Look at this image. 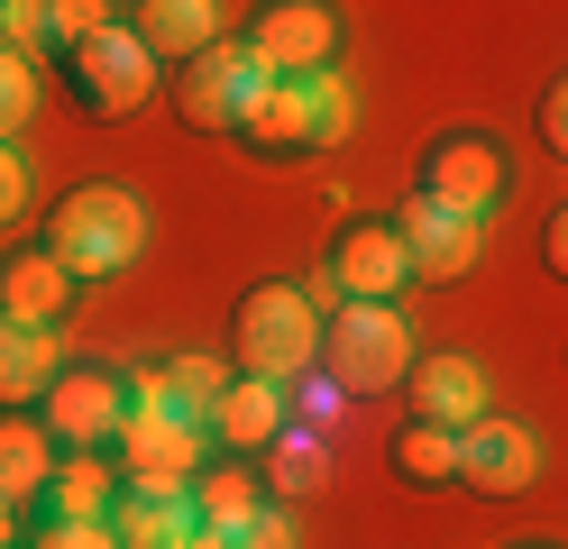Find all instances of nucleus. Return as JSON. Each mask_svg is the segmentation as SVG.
<instances>
[{"mask_svg":"<svg viewBox=\"0 0 568 549\" xmlns=\"http://www.w3.org/2000/svg\"><path fill=\"white\" fill-rule=\"evenodd\" d=\"M531 476H541V439H531V421L486 413V421L458 430V486H468V495H523Z\"/></svg>","mask_w":568,"mask_h":549,"instance_id":"ddd939ff","label":"nucleus"},{"mask_svg":"<svg viewBox=\"0 0 568 549\" xmlns=\"http://www.w3.org/2000/svg\"><path fill=\"white\" fill-rule=\"evenodd\" d=\"M395 238H404V256H413V284H458V275L477 266V247H486V220L413 193V202L395 211Z\"/></svg>","mask_w":568,"mask_h":549,"instance_id":"9b49d317","label":"nucleus"},{"mask_svg":"<svg viewBox=\"0 0 568 549\" xmlns=\"http://www.w3.org/2000/svg\"><path fill=\"white\" fill-rule=\"evenodd\" d=\"M38 549H120L111 522H38Z\"/></svg>","mask_w":568,"mask_h":549,"instance_id":"c85d7f7f","label":"nucleus"},{"mask_svg":"<svg viewBox=\"0 0 568 549\" xmlns=\"http://www.w3.org/2000/svg\"><path fill=\"white\" fill-rule=\"evenodd\" d=\"M111 449H120V486H193L211 467V430L184 413H129Z\"/></svg>","mask_w":568,"mask_h":549,"instance_id":"1a4fd4ad","label":"nucleus"},{"mask_svg":"<svg viewBox=\"0 0 568 549\" xmlns=\"http://www.w3.org/2000/svg\"><path fill=\"white\" fill-rule=\"evenodd\" d=\"M284 430H294V385H275V376H230V394L211 403L221 449H275Z\"/></svg>","mask_w":568,"mask_h":549,"instance_id":"2eb2a0df","label":"nucleus"},{"mask_svg":"<svg viewBox=\"0 0 568 549\" xmlns=\"http://www.w3.org/2000/svg\"><path fill=\"white\" fill-rule=\"evenodd\" d=\"M47 28H55V47H83V37L120 28V0H47Z\"/></svg>","mask_w":568,"mask_h":549,"instance_id":"a878e982","label":"nucleus"},{"mask_svg":"<svg viewBox=\"0 0 568 549\" xmlns=\"http://www.w3.org/2000/svg\"><path fill=\"white\" fill-rule=\"evenodd\" d=\"M348 120H358V92L339 83V64H322V73H266L239 101L230 138L257 146V156H312V146H339Z\"/></svg>","mask_w":568,"mask_h":549,"instance_id":"f257e3e1","label":"nucleus"},{"mask_svg":"<svg viewBox=\"0 0 568 549\" xmlns=\"http://www.w3.org/2000/svg\"><path fill=\"white\" fill-rule=\"evenodd\" d=\"M111 531H120V549H184L202 531L193 522V486H120Z\"/></svg>","mask_w":568,"mask_h":549,"instance_id":"f3484780","label":"nucleus"},{"mask_svg":"<svg viewBox=\"0 0 568 549\" xmlns=\"http://www.w3.org/2000/svg\"><path fill=\"white\" fill-rule=\"evenodd\" d=\"M129 28L148 37L156 64H184V55H202L211 37H221V0H138Z\"/></svg>","mask_w":568,"mask_h":549,"instance_id":"6ab92c4d","label":"nucleus"},{"mask_svg":"<svg viewBox=\"0 0 568 549\" xmlns=\"http://www.w3.org/2000/svg\"><path fill=\"white\" fill-rule=\"evenodd\" d=\"M129 10H138V0H129Z\"/></svg>","mask_w":568,"mask_h":549,"instance_id":"c9c22d12","label":"nucleus"},{"mask_svg":"<svg viewBox=\"0 0 568 549\" xmlns=\"http://www.w3.org/2000/svg\"><path fill=\"white\" fill-rule=\"evenodd\" d=\"M230 348H239V376L303 385V376H322V312H312L303 284H247L239 321H230Z\"/></svg>","mask_w":568,"mask_h":549,"instance_id":"7ed1b4c3","label":"nucleus"},{"mask_svg":"<svg viewBox=\"0 0 568 549\" xmlns=\"http://www.w3.org/2000/svg\"><path fill=\"white\" fill-rule=\"evenodd\" d=\"M404 403H413V421H440V430H468V421L495 413V403H486V366H477V357H458V348L413 357Z\"/></svg>","mask_w":568,"mask_h":549,"instance_id":"4468645a","label":"nucleus"},{"mask_svg":"<svg viewBox=\"0 0 568 549\" xmlns=\"http://www.w3.org/2000/svg\"><path fill=\"white\" fill-rule=\"evenodd\" d=\"M257 512H266V486H257V476H239V467H202V476H193V522H202V531H230V540H239Z\"/></svg>","mask_w":568,"mask_h":549,"instance_id":"4be33fe9","label":"nucleus"},{"mask_svg":"<svg viewBox=\"0 0 568 549\" xmlns=\"http://www.w3.org/2000/svg\"><path fill=\"white\" fill-rule=\"evenodd\" d=\"M0 10H10V0H0Z\"/></svg>","mask_w":568,"mask_h":549,"instance_id":"f704fd0d","label":"nucleus"},{"mask_svg":"<svg viewBox=\"0 0 568 549\" xmlns=\"http://www.w3.org/2000/svg\"><path fill=\"white\" fill-rule=\"evenodd\" d=\"M64 83H74L92 110H148L156 101V55H148V37H138L129 19L120 28H101V37H83V47H64Z\"/></svg>","mask_w":568,"mask_h":549,"instance_id":"0eeeda50","label":"nucleus"},{"mask_svg":"<svg viewBox=\"0 0 568 549\" xmlns=\"http://www.w3.org/2000/svg\"><path fill=\"white\" fill-rule=\"evenodd\" d=\"M55 458H64V439L47 421H0V504H38Z\"/></svg>","mask_w":568,"mask_h":549,"instance_id":"412c9836","label":"nucleus"},{"mask_svg":"<svg viewBox=\"0 0 568 549\" xmlns=\"http://www.w3.org/2000/svg\"><path fill=\"white\" fill-rule=\"evenodd\" d=\"M541 138L559 146V156H568V73H559V83L541 92Z\"/></svg>","mask_w":568,"mask_h":549,"instance_id":"7c9ffc66","label":"nucleus"},{"mask_svg":"<svg viewBox=\"0 0 568 549\" xmlns=\"http://www.w3.org/2000/svg\"><path fill=\"white\" fill-rule=\"evenodd\" d=\"M413 357V321L395 303H339V321H322V376L339 394H395Z\"/></svg>","mask_w":568,"mask_h":549,"instance_id":"20e7f679","label":"nucleus"},{"mask_svg":"<svg viewBox=\"0 0 568 549\" xmlns=\"http://www.w3.org/2000/svg\"><path fill=\"white\" fill-rule=\"evenodd\" d=\"M64 303H74V275H64L55 247H28L0 266V321H28V329H55Z\"/></svg>","mask_w":568,"mask_h":549,"instance_id":"a211bd4d","label":"nucleus"},{"mask_svg":"<svg viewBox=\"0 0 568 549\" xmlns=\"http://www.w3.org/2000/svg\"><path fill=\"white\" fill-rule=\"evenodd\" d=\"M111 504H120V467L101 449H64L38 495V522H111Z\"/></svg>","mask_w":568,"mask_h":549,"instance_id":"dca6fc26","label":"nucleus"},{"mask_svg":"<svg viewBox=\"0 0 568 549\" xmlns=\"http://www.w3.org/2000/svg\"><path fill=\"white\" fill-rule=\"evenodd\" d=\"M247 47H257L266 73H322L339 55V10L331 0H266L247 19Z\"/></svg>","mask_w":568,"mask_h":549,"instance_id":"9d476101","label":"nucleus"},{"mask_svg":"<svg viewBox=\"0 0 568 549\" xmlns=\"http://www.w3.org/2000/svg\"><path fill=\"white\" fill-rule=\"evenodd\" d=\"M541 256H550V275H559V284H568V211H559V220H550V238H541Z\"/></svg>","mask_w":568,"mask_h":549,"instance_id":"2f4dec72","label":"nucleus"},{"mask_svg":"<svg viewBox=\"0 0 568 549\" xmlns=\"http://www.w3.org/2000/svg\"><path fill=\"white\" fill-rule=\"evenodd\" d=\"M413 193L468 211V220H486L495 202L514 193V156H505L486 129H440L432 146H422V165H413Z\"/></svg>","mask_w":568,"mask_h":549,"instance_id":"39448f33","label":"nucleus"},{"mask_svg":"<svg viewBox=\"0 0 568 549\" xmlns=\"http://www.w3.org/2000/svg\"><path fill=\"white\" fill-rule=\"evenodd\" d=\"M47 247L64 256L74 284H111V275H129L138 256H148V202H138L129 183H83V193H64Z\"/></svg>","mask_w":568,"mask_h":549,"instance_id":"f03ea898","label":"nucleus"},{"mask_svg":"<svg viewBox=\"0 0 568 549\" xmlns=\"http://www.w3.org/2000/svg\"><path fill=\"white\" fill-rule=\"evenodd\" d=\"M0 549H10V504H0Z\"/></svg>","mask_w":568,"mask_h":549,"instance_id":"473e14b6","label":"nucleus"},{"mask_svg":"<svg viewBox=\"0 0 568 549\" xmlns=\"http://www.w3.org/2000/svg\"><path fill=\"white\" fill-rule=\"evenodd\" d=\"M385 458H395L404 486H458V430H440V421H404Z\"/></svg>","mask_w":568,"mask_h":549,"instance_id":"5701e85b","label":"nucleus"},{"mask_svg":"<svg viewBox=\"0 0 568 549\" xmlns=\"http://www.w3.org/2000/svg\"><path fill=\"white\" fill-rule=\"evenodd\" d=\"M64 376V339L55 329H28V321H0V403H38L47 385Z\"/></svg>","mask_w":568,"mask_h":549,"instance_id":"aec40b11","label":"nucleus"},{"mask_svg":"<svg viewBox=\"0 0 568 549\" xmlns=\"http://www.w3.org/2000/svg\"><path fill=\"white\" fill-rule=\"evenodd\" d=\"M266 83V64H257V47L247 37H211L202 55H184L174 64V110H184V129H239V101Z\"/></svg>","mask_w":568,"mask_h":549,"instance_id":"423d86ee","label":"nucleus"},{"mask_svg":"<svg viewBox=\"0 0 568 549\" xmlns=\"http://www.w3.org/2000/svg\"><path fill=\"white\" fill-rule=\"evenodd\" d=\"M239 549H303V531H294V512H275V504H266L257 522L239 531Z\"/></svg>","mask_w":568,"mask_h":549,"instance_id":"c756f323","label":"nucleus"},{"mask_svg":"<svg viewBox=\"0 0 568 549\" xmlns=\"http://www.w3.org/2000/svg\"><path fill=\"white\" fill-rule=\"evenodd\" d=\"M28 193H38V174H28L19 138H0V230H10V220H28Z\"/></svg>","mask_w":568,"mask_h":549,"instance_id":"bb28decb","label":"nucleus"},{"mask_svg":"<svg viewBox=\"0 0 568 549\" xmlns=\"http://www.w3.org/2000/svg\"><path fill=\"white\" fill-rule=\"evenodd\" d=\"M38 421L64 439V449H111L129 421V376L120 366H64V376L38 394Z\"/></svg>","mask_w":568,"mask_h":549,"instance_id":"6e6552de","label":"nucleus"},{"mask_svg":"<svg viewBox=\"0 0 568 549\" xmlns=\"http://www.w3.org/2000/svg\"><path fill=\"white\" fill-rule=\"evenodd\" d=\"M322 275L339 284V303H395V293L413 284V256L395 238V220H358V230L331 238V266Z\"/></svg>","mask_w":568,"mask_h":549,"instance_id":"f8f14e48","label":"nucleus"},{"mask_svg":"<svg viewBox=\"0 0 568 549\" xmlns=\"http://www.w3.org/2000/svg\"><path fill=\"white\" fill-rule=\"evenodd\" d=\"M221 394H230V366H221V357H174V366H165V403H174L184 421L211 430V403H221Z\"/></svg>","mask_w":568,"mask_h":549,"instance_id":"b1692460","label":"nucleus"},{"mask_svg":"<svg viewBox=\"0 0 568 549\" xmlns=\"http://www.w3.org/2000/svg\"><path fill=\"white\" fill-rule=\"evenodd\" d=\"M523 549H559V540H523Z\"/></svg>","mask_w":568,"mask_h":549,"instance_id":"72a5a7b5","label":"nucleus"},{"mask_svg":"<svg viewBox=\"0 0 568 549\" xmlns=\"http://www.w3.org/2000/svg\"><path fill=\"white\" fill-rule=\"evenodd\" d=\"M47 0H10V10H0V47H19V55H47Z\"/></svg>","mask_w":568,"mask_h":549,"instance_id":"cd10ccee","label":"nucleus"},{"mask_svg":"<svg viewBox=\"0 0 568 549\" xmlns=\"http://www.w3.org/2000/svg\"><path fill=\"white\" fill-rule=\"evenodd\" d=\"M28 120H38V55L0 47V138H19Z\"/></svg>","mask_w":568,"mask_h":549,"instance_id":"393cba45","label":"nucleus"}]
</instances>
